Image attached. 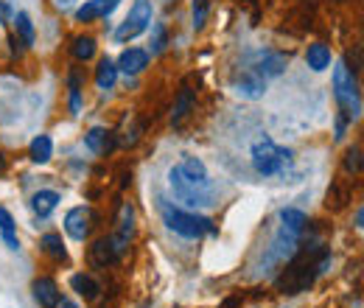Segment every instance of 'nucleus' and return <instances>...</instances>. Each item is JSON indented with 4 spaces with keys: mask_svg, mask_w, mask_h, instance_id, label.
I'll return each mask as SVG.
<instances>
[{
    "mask_svg": "<svg viewBox=\"0 0 364 308\" xmlns=\"http://www.w3.org/2000/svg\"><path fill=\"white\" fill-rule=\"evenodd\" d=\"M168 185H171L177 202L188 205V208H208V205H216V202H213V199H216V191H213V185H210V176L196 179V176L185 174L180 166H174V169L168 171Z\"/></svg>",
    "mask_w": 364,
    "mask_h": 308,
    "instance_id": "obj_1",
    "label": "nucleus"
},
{
    "mask_svg": "<svg viewBox=\"0 0 364 308\" xmlns=\"http://www.w3.org/2000/svg\"><path fill=\"white\" fill-rule=\"evenodd\" d=\"M160 213L163 221L171 233H177L182 238H202V235H213L216 233V224L208 219V216H199L193 211H182V208H171V205H160Z\"/></svg>",
    "mask_w": 364,
    "mask_h": 308,
    "instance_id": "obj_2",
    "label": "nucleus"
},
{
    "mask_svg": "<svg viewBox=\"0 0 364 308\" xmlns=\"http://www.w3.org/2000/svg\"><path fill=\"white\" fill-rule=\"evenodd\" d=\"M333 95L345 112V121H356L362 115V95H359V85H356V73L345 62H339L333 68Z\"/></svg>",
    "mask_w": 364,
    "mask_h": 308,
    "instance_id": "obj_3",
    "label": "nucleus"
},
{
    "mask_svg": "<svg viewBox=\"0 0 364 308\" xmlns=\"http://www.w3.org/2000/svg\"><path fill=\"white\" fill-rule=\"evenodd\" d=\"M250 157H252L255 171L264 176L280 174V171H286V169L291 166V152L283 149V146H277L269 137H261V140L252 146V154H250Z\"/></svg>",
    "mask_w": 364,
    "mask_h": 308,
    "instance_id": "obj_4",
    "label": "nucleus"
},
{
    "mask_svg": "<svg viewBox=\"0 0 364 308\" xmlns=\"http://www.w3.org/2000/svg\"><path fill=\"white\" fill-rule=\"evenodd\" d=\"M151 3L149 0H135L132 3V9H129V14H127V20L115 28V40L118 43H129V40H135L140 37L149 26H151Z\"/></svg>",
    "mask_w": 364,
    "mask_h": 308,
    "instance_id": "obj_5",
    "label": "nucleus"
},
{
    "mask_svg": "<svg viewBox=\"0 0 364 308\" xmlns=\"http://www.w3.org/2000/svg\"><path fill=\"white\" fill-rule=\"evenodd\" d=\"M65 233L73 241H85L90 235V211L87 208H70L65 216Z\"/></svg>",
    "mask_w": 364,
    "mask_h": 308,
    "instance_id": "obj_6",
    "label": "nucleus"
},
{
    "mask_svg": "<svg viewBox=\"0 0 364 308\" xmlns=\"http://www.w3.org/2000/svg\"><path fill=\"white\" fill-rule=\"evenodd\" d=\"M31 292H34V300L43 308H56V303L62 300V292H59V286H56L53 277H37L34 286H31Z\"/></svg>",
    "mask_w": 364,
    "mask_h": 308,
    "instance_id": "obj_7",
    "label": "nucleus"
},
{
    "mask_svg": "<svg viewBox=\"0 0 364 308\" xmlns=\"http://www.w3.org/2000/svg\"><path fill=\"white\" fill-rule=\"evenodd\" d=\"M115 68L124 70L127 76H137L140 70L149 68V51H143V48H129V51H124Z\"/></svg>",
    "mask_w": 364,
    "mask_h": 308,
    "instance_id": "obj_8",
    "label": "nucleus"
},
{
    "mask_svg": "<svg viewBox=\"0 0 364 308\" xmlns=\"http://www.w3.org/2000/svg\"><path fill=\"white\" fill-rule=\"evenodd\" d=\"M59 202H62V196H59L56 191H37V193L31 196V211H34L40 219H48V216L56 211Z\"/></svg>",
    "mask_w": 364,
    "mask_h": 308,
    "instance_id": "obj_9",
    "label": "nucleus"
},
{
    "mask_svg": "<svg viewBox=\"0 0 364 308\" xmlns=\"http://www.w3.org/2000/svg\"><path fill=\"white\" fill-rule=\"evenodd\" d=\"M235 92L244 95V98H261V95L267 92V79H261V76L252 70V73H247V76L235 85Z\"/></svg>",
    "mask_w": 364,
    "mask_h": 308,
    "instance_id": "obj_10",
    "label": "nucleus"
},
{
    "mask_svg": "<svg viewBox=\"0 0 364 308\" xmlns=\"http://www.w3.org/2000/svg\"><path fill=\"white\" fill-rule=\"evenodd\" d=\"M306 62H309V68L317 70V73L328 70V68H331V48L322 43L309 45V51H306Z\"/></svg>",
    "mask_w": 364,
    "mask_h": 308,
    "instance_id": "obj_11",
    "label": "nucleus"
},
{
    "mask_svg": "<svg viewBox=\"0 0 364 308\" xmlns=\"http://www.w3.org/2000/svg\"><path fill=\"white\" fill-rule=\"evenodd\" d=\"M115 82H118V68H115L112 59L104 56L98 62V68H95V85H98V90H112Z\"/></svg>",
    "mask_w": 364,
    "mask_h": 308,
    "instance_id": "obj_12",
    "label": "nucleus"
},
{
    "mask_svg": "<svg viewBox=\"0 0 364 308\" xmlns=\"http://www.w3.org/2000/svg\"><path fill=\"white\" fill-rule=\"evenodd\" d=\"M286 62H289V59H286L283 53H267V56L261 59V65H258V70H255V73H258L261 79H274V76H280V73H283Z\"/></svg>",
    "mask_w": 364,
    "mask_h": 308,
    "instance_id": "obj_13",
    "label": "nucleus"
},
{
    "mask_svg": "<svg viewBox=\"0 0 364 308\" xmlns=\"http://www.w3.org/2000/svg\"><path fill=\"white\" fill-rule=\"evenodd\" d=\"M118 258V250H115V244L112 241H107V238H101V241H95L90 247V261L95 266H107L112 264Z\"/></svg>",
    "mask_w": 364,
    "mask_h": 308,
    "instance_id": "obj_14",
    "label": "nucleus"
},
{
    "mask_svg": "<svg viewBox=\"0 0 364 308\" xmlns=\"http://www.w3.org/2000/svg\"><path fill=\"white\" fill-rule=\"evenodd\" d=\"M85 146L90 149L92 154H107L112 149V140H109V132L101 129V127H92L90 132L85 134Z\"/></svg>",
    "mask_w": 364,
    "mask_h": 308,
    "instance_id": "obj_15",
    "label": "nucleus"
},
{
    "mask_svg": "<svg viewBox=\"0 0 364 308\" xmlns=\"http://www.w3.org/2000/svg\"><path fill=\"white\" fill-rule=\"evenodd\" d=\"M70 289H73L79 297H85V300H95V297H98V292H101V286L92 280L90 275H82V272L70 277Z\"/></svg>",
    "mask_w": 364,
    "mask_h": 308,
    "instance_id": "obj_16",
    "label": "nucleus"
},
{
    "mask_svg": "<svg viewBox=\"0 0 364 308\" xmlns=\"http://www.w3.org/2000/svg\"><path fill=\"white\" fill-rule=\"evenodd\" d=\"M50 154H53L50 137H48V134H37V137L31 140V146H28V157H31L37 166H43V163L50 160Z\"/></svg>",
    "mask_w": 364,
    "mask_h": 308,
    "instance_id": "obj_17",
    "label": "nucleus"
},
{
    "mask_svg": "<svg viewBox=\"0 0 364 308\" xmlns=\"http://www.w3.org/2000/svg\"><path fill=\"white\" fill-rule=\"evenodd\" d=\"M17 224L11 219V213L6 211V208H0V235H3V244L9 247V250H20V241H17Z\"/></svg>",
    "mask_w": 364,
    "mask_h": 308,
    "instance_id": "obj_18",
    "label": "nucleus"
},
{
    "mask_svg": "<svg viewBox=\"0 0 364 308\" xmlns=\"http://www.w3.org/2000/svg\"><path fill=\"white\" fill-rule=\"evenodd\" d=\"M11 20H14V28H17V34H20L17 40H23V45H28V48L37 43V37H34V23H31L28 11H17Z\"/></svg>",
    "mask_w": 364,
    "mask_h": 308,
    "instance_id": "obj_19",
    "label": "nucleus"
},
{
    "mask_svg": "<svg viewBox=\"0 0 364 308\" xmlns=\"http://www.w3.org/2000/svg\"><path fill=\"white\" fill-rule=\"evenodd\" d=\"M98 17H107V0H87L85 6L76 9V20L79 23H92Z\"/></svg>",
    "mask_w": 364,
    "mask_h": 308,
    "instance_id": "obj_20",
    "label": "nucleus"
},
{
    "mask_svg": "<svg viewBox=\"0 0 364 308\" xmlns=\"http://www.w3.org/2000/svg\"><path fill=\"white\" fill-rule=\"evenodd\" d=\"M40 247L46 250L50 258H56V261H68V250H65V241H62L59 233H46L43 241H40Z\"/></svg>",
    "mask_w": 364,
    "mask_h": 308,
    "instance_id": "obj_21",
    "label": "nucleus"
},
{
    "mask_svg": "<svg viewBox=\"0 0 364 308\" xmlns=\"http://www.w3.org/2000/svg\"><path fill=\"white\" fill-rule=\"evenodd\" d=\"M280 227L294 230V233L303 235V230H306V213L297 211V208H286V211H280Z\"/></svg>",
    "mask_w": 364,
    "mask_h": 308,
    "instance_id": "obj_22",
    "label": "nucleus"
},
{
    "mask_svg": "<svg viewBox=\"0 0 364 308\" xmlns=\"http://www.w3.org/2000/svg\"><path fill=\"white\" fill-rule=\"evenodd\" d=\"M70 53L79 59V62H90L95 56V40L92 37H76L70 45Z\"/></svg>",
    "mask_w": 364,
    "mask_h": 308,
    "instance_id": "obj_23",
    "label": "nucleus"
},
{
    "mask_svg": "<svg viewBox=\"0 0 364 308\" xmlns=\"http://www.w3.org/2000/svg\"><path fill=\"white\" fill-rule=\"evenodd\" d=\"M191 107H193V92L188 87H182L180 98H177V104H174V112H171V121H174V124H182V118L191 112Z\"/></svg>",
    "mask_w": 364,
    "mask_h": 308,
    "instance_id": "obj_24",
    "label": "nucleus"
},
{
    "mask_svg": "<svg viewBox=\"0 0 364 308\" xmlns=\"http://www.w3.org/2000/svg\"><path fill=\"white\" fill-rule=\"evenodd\" d=\"M191 17H193V28H205L208 23V0H193L191 3Z\"/></svg>",
    "mask_w": 364,
    "mask_h": 308,
    "instance_id": "obj_25",
    "label": "nucleus"
},
{
    "mask_svg": "<svg viewBox=\"0 0 364 308\" xmlns=\"http://www.w3.org/2000/svg\"><path fill=\"white\" fill-rule=\"evenodd\" d=\"M345 166H348V171H356V174H359V169H362V149H359V146H353V149L348 152Z\"/></svg>",
    "mask_w": 364,
    "mask_h": 308,
    "instance_id": "obj_26",
    "label": "nucleus"
},
{
    "mask_svg": "<svg viewBox=\"0 0 364 308\" xmlns=\"http://www.w3.org/2000/svg\"><path fill=\"white\" fill-rule=\"evenodd\" d=\"M166 48V28L154 26V40H151V53H160Z\"/></svg>",
    "mask_w": 364,
    "mask_h": 308,
    "instance_id": "obj_27",
    "label": "nucleus"
},
{
    "mask_svg": "<svg viewBox=\"0 0 364 308\" xmlns=\"http://www.w3.org/2000/svg\"><path fill=\"white\" fill-rule=\"evenodd\" d=\"M14 17V11H11V6L6 3V0H0V26H6L9 20Z\"/></svg>",
    "mask_w": 364,
    "mask_h": 308,
    "instance_id": "obj_28",
    "label": "nucleus"
},
{
    "mask_svg": "<svg viewBox=\"0 0 364 308\" xmlns=\"http://www.w3.org/2000/svg\"><path fill=\"white\" fill-rule=\"evenodd\" d=\"M118 3H121V0H107V17H109V14L118 9Z\"/></svg>",
    "mask_w": 364,
    "mask_h": 308,
    "instance_id": "obj_29",
    "label": "nucleus"
},
{
    "mask_svg": "<svg viewBox=\"0 0 364 308\" xmlns=\"http://www.w3.org/2000/svg\"><path fill=\"white\" fill-rule=\"evenodd\" d=\"M56 308H79V306H76V303H70V300H59Z\"/></svg>",
    "mask_w": 364,
    "mask_h": 308,
    "instance_id": "obj_30",
    "label": "nucleus"
},
{
    "mask_svg": "<svg viewBox=\"0 0 364 308\" xmlns=\"http://www.w3.org/2000/svg\"><path fill=\"white\" fill-rule=\"evenodd\" d=\"M56 3H59V6H62V9H68V6H70V3H73V0H56Z\"/></svg>",
    "mask_w": 364,
    "mask_h": 308,
    "instance_id": "obj_31",
    "label": "nucleus"
},
{
    "mask_svg": "<svg viewBox=\"0 0 364 308\" xmlns=\"http://www.w3.org/2000/svg\"><path fill=\"white\" fill-rule=\"evenodd\" d=\"M6 171V160H3V154H0V174Z\"/></svg>",
    "mask_w": 364,
    "mask_h": 308,
    "instance_id": "obj_32",
    "label": "nucleus"
}]
</instances>
